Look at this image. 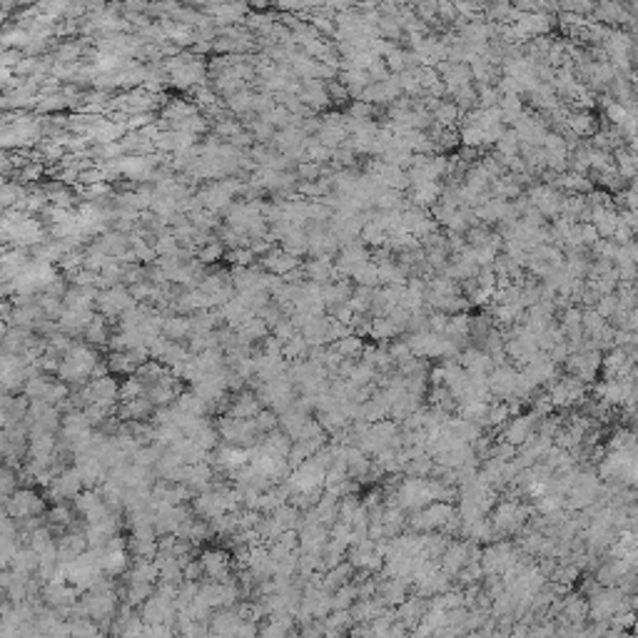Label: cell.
Wrapping results in <instances>:
<instances>
[{
  "label": "cell",
  "instance_id": "obj_32",
  "mask_svg": "<svg viewBox=\"0 0 638 638\" xmlns=\"http://www.w3.org/2000/svg\"><path fill=\"white\" fill-rule=\"evenodd\" d=\"M334 349H337L342 357H354V354H359V349H362V342H359L357 337H352V334H347V337L334 342Z\"/></svg>",
  "mask_w": 638,
  "mask_h": 638
},
{
  "label": "cell",
  "instance_id": "obj_35",
  "mask_svg": "<svg viewBox=\"0 0 638 638\" xmlns=\"http://www.w3.org/2000/svg\"><path fill=\"white\" fill-rule=\"evenodd\" d=\"M183 571H185V579L187 581H200L202 576H205V566H202L200 559H189L187 564L183 566Z\"/></svg>",
  "mask_w": 638,
  "mask_h": 638
},
{
  "label": "cell",
  "instance_id": "obj_15",
  "mask_svg": "<svg viewBox=\"0 0 638 638\" xmlns=\"http://www.w3.org/2000/svg\"><path fill=\"white\" fill-rule=\"evenodd\" d=\"M163 334L172 342H183L189 337V317L187 314H165Z\"/></svg>",
  "mask_w": 638,
  "mask_h": 638
},
{
  "label": "cell",
  "instance_id": "obj_12",
  "mask_svg": "<svg viewBox=\"0 0 638 638\" xmlns=\"http://www.w3.org/2000/svg\"><path fill=\"white\" fill-rule=\"evenodd\" d=\"M85 342L92 347H105L107 342H110L112 332H110V319L105 317V314H95L92 317V322L88 327H85L83 332Z\"/></svg>",
  "mask_w": 638,
  "mask_h": 638
},
{
  "label": "cell",
  "instance_id": "obj_9",
  "mask_svg": "<svg viewBox=\"0 0 638 638\" xmlns=\"http://www.w3.org/2000/svg\"><path fill=\"white\" fill-rule=\"evenodd\" d=\"M242 619L237 608H215L212 619H209V633L215 636H237V628H240Z\"/></svg>",
  "mask_w": 638,
  "mask_h": 638
},
{
  "label": "cell",
  "instance_id": "obj_17",
  "mask_svg": "<svg viewBox=\"0 0 638 638\" xmlns=\"http://www.w3.org/2000/svg\"><path fill=\"white\" fill-rule=\"evenodd\" d=\"M145 397L150 399L155 407H169V404H175L177 389L172 384H165V382H155V384H147Z\"/></svg>",
  "mask_w": 638,
  "mask_h": 638
},
{
  "label": "cell",
  "instance_id": "obj_23",
  "mask_svg": "<svg viewBox=\"0 0 638 638\" xmlns=\"http://www.w3.org/2000/svg\"><path fill=\"white\" fill-rule=\"evenodd\" d=\"M105 362L110 367V374H135L137 371V364L132 362L127 352H115V349H110V354H107Z\"/></svg>",
  "mask_w": 638,
  "mask_h": 638
},
{
  "label": "cell",
  "instance_id": "obj_21",
  "mask_svg": "<svg viewBox=\"0 0 638 638\" xmlns=\"http://www.w3.org/2000/svg\"><path fill=\"white\" fill-rule=\"evenodd\" d=\"M262 442L267 444V449L274 451V454H282L287 456L289 454V449H292V437L287 434L285 429H274V431H267L265 437H262Z\"/></svg>",
  "mask_w": 638,
  "mask_h": 638
},
{
  "label": "cell",
  "instance_id": "obj_1",
  "mask_svg": "<svg viewBox=\"0 0 638 638\" xmlns=\"http://www.w3.org/2000/svg\"><path fill=\"white\" fill-rule=\"evenodd\" d=\"M100 364L95 347L88 342H72V347L63 354V364L58 369V379L70 387H83L92 379V371Z\"/></svg>",
  "mask_w": 638,
  "mask_h": 638
},
{
  "label": "cell",
  "instance_id": "obj_28",
  "mask_svg": "<svg viewBox=\"0 0 638 638\" xmlns=\"http://www.w3.org/2000/svg\"><path fill=\"white\" fill-rule=\"evenodd\" d=\"M257 531H260V536L265 539V544H272V541H277L282 536L285 526L274 519V514H262L260 524H257Z\"/></svg>",
  "mask_w": 638,
  "mask_h": 638
},
{
  "label": "cell",
  "instance_id": "obj_22",
  "mask_svg": "<svg viewBox=\"0 0 638 638\" xmlns=\"http://www.w3.org/2000/svg\"><path fill=\"white\" fill-rule=\"evenodd\" d=\"M145 391H147V382L140 374H127V379L120 382V402L145 397Z\"/></svg>",
  "mask_w": 638,
  "mask_h": 638
},
{
  "label": "cell",
  "instance_id": "obj_13",
  "mask_svg": "<svg viewBox=\"0 0 638 638\" xmlns=\"http://www.w3.org/2000/svg\"><path fill=\"white\" fill-rule=\"evenodd\" d=\"M237 334H240V342L242 344H257V342H262V339L267 337V334H272V329H269V325L265 322V319L260 317V314H254V317H249L245 325L237 329Z\"/></svg>",
  "mask_w": 638,
  "mask_h": 638
},
{
  "label": "cell",
  "instance_id": "obj_24",
  "mask_svg": "<svg viewBox=\"0 0 638 638\" xmlns=\"http://www.w3.org/2000/svg\"><path fill=\"white\" fill-rule=\"evenodd\" d=\"M98 504H103V494H100L98 488H83L75 499H72V506H75V511L78 514H90L92 508L98 506Z\"/></svg>",
  "mask_w": 638,
  "mask_h": 638
},
{
  "label": "cell",
  "instance_id": "obj_8",
  "mask_svg": "<svg viewBox=\"0 0 638 638\" xmlns=\"http://www.w3.org/2000/svg\"><path fill=\"white\" fill-rule=\"evenodd\" d=\"M155 409L157 407L147 397H137V399H127V402H120L118 417L123 419V422H150Z\"/></svg>",
  "mask_w": 638,
  "mask_h": 638
},
{
  "label": "cell",
  "instance_id": "obj_11",
  "mask_svg": "<svg viewBox=\"0 0 638 638\" xmlns=\"http://www.w3.org/2000/svg\"><path fill=\"white\" fill-rule=\"evenodd\" d=\"M302 334L309 342V347L329 344V317H325V314L309 317V322L302 327Z\"/></svg>",
  "mask_w": 638,
  "mask_h": 638
},
{
  "label": "cell",
  "instance_id": "obj_36",
  "mask_svg": "<svg viewBox=\"0 0 638 638\" xmlns=\"http://www.w3.org/2000/svg\"><path fill=\"white\" fill-rule=\"evenodd\" d=\"M309 277H312L314 282H325L327 277H329V265H327V262H312V265H309Z\"/></svg>",
  "mask_w": 638,
  "mask_h": 638
},
{
  "label": "cell",
  "instance_id": "obj_7",
  "mask_svg": "<svg viewBox=\"0 0 638 638\" xmlns=\"http://www.w3.org/2000/svg\"><path fill=\"white\" fill-rule=\"evenodd\" d=\"M329 526L317 524V521H305V526L300 528V551H312V554H322L329 541Z\"/></svg>",
  "mask_w": 638,
  "mask_h": 638
},
{
  "label": "cell",
  "instance_id": "obj_27",
  "mask_svg": "<svg viewBox=\"0 0 638 638\" xmlns=\"http://www.w3.org/2000/svg\"><path fill=\"white\" fill-rule=\"evenodd\" d=\"M307 354H309V342H307L302 332H297L292 339H287L285 342V359H289V362L307 359Z\"/></svg>",
  "mask_w": 638,
  "mask_h": 638
},
{
  "label": "cell",
  "instance_id": "obj_6",
  "mask_svg": "<svg viewBox=\"0 0 638 638\" xmlns=\"http://www.w3.org/2000/svg\"><path fill=\"white\" fill-rule=\"evenodd\" d=\"M260 411H262V402H260V397H257V391L245 387L242 391L232 394V402H229L225 414H232V417H237V419H254Z\"/></svg>",
  "mask_w": 638,
  "mask_h": 638
},
{
  "label": "cell",
  "instance_id": "obj_4",
  "mask_svg": "<svg viewBox=\"0 0 638 638\" xmlns=\"http://www.w3.org/2000/svg\"><path fill=\"white\" fill-rule=\"evenodd\" d=\"M200 561H202V566H205V576H207V579L222 581V584L232 579V566H235V561H232L229 551H225V548H205L200 554Z\"/></svg>",
  "mask_w": 638,
  "mask_h": 638
},
{
  "label": "cell",
  "instance_id": "obj_30",
  "mask_svg": "<svg viewBox=\"0 0 638 638\" xmlns=\"http://www.w3.org/2000/svg\"><path fill=\"white\" fill-rule=\"evenodd\" d=\"M357 593H359L357 588L349 586V584H344V586H339L337 591L332 593V611H337V608H349Z\"/></svg>",
  "mask_w": 638,
  "mask_h": 638
},
{
  "label": "cell",
  "instance_id": "obj_14",
  "mask_svg": "<svg viewBox=\"0 0 638 638\" xmlns=\"http://www.w3.org/2000/svg\"><path fill=\"white\" fill-rule=\"evenodd\" d=\"M152 593H155V584L152 581H125V588H123V601L125 604L135 606V608H140V606L145 604V601L150 599Z\"/></svg>",
  "mask_w": 638,
  "mask_h": 638
},
{
  "label": "cell",
  "instance_id": "obj_29",
  "mask_svg": "<svg viewBox=\"0 0 638 638\" xmlns=\"http://www.w3.org/2000/svg\"><path fill=\"white\" fill-rule=\"evenodd\" d=\"M20 486V476H18V469H13V466H3V474H0V491H3V499L10 494H15Z\"/></svg>",
  "mask_w": 638,
  "mask_h": 638
},
{
  "label": "cell",
  "instance_id": "obj_10",
  "mask_svg": "<svg viewBox=\"0 0 638 638\" xmlns=\"http://www.w3.org/2000/svg\"><path fill=\"white\" fill-rule=\"evenodd\" d=\"M92 317H95V312L92 309H65V312L60 314V329L65 334H70V337H78V334L85 332V327L90 325Z\"/></svg>",
  "mask_w": 638,
  "mask_h": 638
},
{
  "label": "cell",
  "instance_id": "obj_3",
  "mask_svg": "<svg viewBox=\"0 0 638 638\" xmlns=\"http://www.w3.org/2000/svg\"><path fill=\"white\" fill-rule=\"evenodd\" d=\"M325 479H327V469L322 464H317L314 459H307L305 464H300L292 474L287 476L285 484L294 491H312V488H325Z\"/></svg>",
  "mask_w": 638,
  "mask_h": 638
},
{
  "label": "cell",
  "instance_id": "obj_38",
  "mask_svg": "<svg viewBox=\"0 0 638 638\" xmlns=\"http://www.w3.org/2000/svg\"><path fill=\"white\" fill-rule=\"evenodd\" d=\"M371 332H374V337H387V334H391V327L387 325L384 319H379V322H374V327H371Z\"/></svg>",
  "mask_w": 638,
  "mask_h": 638
},
{
  "label": "cell",
  "instance_id": "obj_2",
  "mask_svg": "<svg viewBox=\"0 0 638 638\" xmlns=\"http://www.w3.org/2000/svg\"><path fill=\"white\" fill-rule=\"evenodd\" d=\"M3 514H10L13 519L45 514V494L40 496L33 486H18V491L3 499Z\"/></svg>",
  "mask_w": 638,
  "mask_h": 638
},
{
  "label": "cell",
  "instance_id": "obj_5",
  "mask_svg": "<svg viewBox=\"0 0 638 638\" xmlns=\"http://www.w3.org/2000/svg\"><path fill=\"white\" fill-rule=\"evenodd\" d=\"M95 307L100 309V314H105V317L112 322L115 317H120L123 312H127L130 307H135V297H132L130 292H125L123 287H107L105 292L98 294Z\"/></svg>",
  "mask_w": 638,
  "mask_h": 638
},
{
  "label": "cell",
  "instance_id": "obj_19",
  "mask_svg": "<svg viewBox=\"0 0 638 638\" xmlns=\"http://www.w3.org/2000/svg\"><path fill=\"white\" fill-rule=\"evenodd\" d=\"M72 511H75V506H65V502L63 504H52V508L48 511V524H50V528L52 531H65L68 526H72L75 521H72Z\"/></svg>",
  "mask_w": 638,
  "mask_h": 638
},
{
  "label": "cell",
  "instance_id": "obj_34",
  "mask_svg": "<svg viewBox=\"0 0 638 638\" xmlns=\"http://www.w3.org/2000/svg\"><path fill=\"white\" fill-rule=\"evenodd\" d=\"M297 332H300V329H297V327H294L292 317H287V314H285V317L280 319V322H277V325L272 327V334H274V337H280L282 342H287V339H292V337H294V334H297Z\"/></svg>",
  "mask_w": 638,
  "mask_h": 638
},
{
  "label": "cell",
  "instance_id": "obj_33",
  "mask_svg": "<svg viewBox=\"0 0 638 638\" xmlns=\"http://www.w3.org/2000/svg\"><path fill=\"white\" fill-rule=\"evenodd\" d=\"M267 267L272 269V272L287 274V272H292V269L297 267V260L287 257V254H272V257L267 260Z\"/></svg>",
  "mask_w": 638,
  "mask_h": 638
},
{
  "label": "cell",
  "instance_id": "obj_39",
  "mask_svg": "<svg viewBox=\"0 0 638 638\" xmlns=\"http://www.w3.org/2000/svg\"><path fill=\"white\" fill-rule=\"evenodd\" d=\"M217 257H220V247H215V245H212V247H207L205 252L200 254V260H202V262H215Z\"/></svg>",
  "mask_w": 638,
  "mask_h": 638
},
{
  "label": "cell",
  "instance_id": "obj_18",
  "mask_svg": "<svg viewBox=\"0 0 638 638\" xmlns=\"http://www.w3.org/2000/svg\"><path fill=\"white\" fill-rule=\"evenodd\" d=\"M272 514L285 528H297V531H300V528L305 526V511L297 508V506H292L289 502L282 504V506L277 508V511H272Z\"/></svg>",
  "mask_w": 638,
  "mask_h": 638
},
{
  "label": "cell",
  "instance_id": "obj_31",
  "mask_svg": "<svg viewBox=\"0 0 638 638\" xmlns=\"http://www.w3.org/2000/svg\"><path fill=\"white\" fill-rule=\"evenodd\" d=\"M254 422H257V426H260L262 434H267V431H274L280 429V414L274 409H269V407H265V409L254 417Z\"/></svg>",
  "mask_w": 638,
  "mask_h": 638
},
{
  "label": "cell",
  "instance_id": "obj_40",
  "mask_svg": "<svg viewBox=\"0 0 638 638\" xmlns=\"http://www.w3.org/2000/svg\"><path fill=\"white\" fill-rule=\"evenodd\" d=\"M232 262H237V265H247V262H249V252H235V254H232Z\"/></svg>",
  "mask_w": 638,
  "mask_h": 638
},
{
  "label": "cell",
  "instance_id": "obj_16",
  "mask_svg": "<svg viewBox=\"0 0 638 638\" xmlns=\"http://www.w3.org/2000/svg\"><path fill=\"white\" fill-rule=\"evenodd\" d=\"M349 573H352V564H337L334 568H327L325 579H322V588L334 593L339 586H344L349 581Z\"/></svg>",
  "mask_w": 638,
  "mask_h": 638
},
{
  "label": "cell",
  "instance_id": "obj_37",
  "mask_svg": "<svg viewBox=\"0 0 638 638\" xmlns=\"http://www.w3.org/2000/svg\"><path fill=\"white\" fill-rule=\"evenodd\" d=\"M347 337V322H339V319H329V342H337V339Z\"/></svg>",
  "mask_w": 638,
  "mask_h": 638
},
{
  "label": "cell",
  "instance_id": "obj_20",
  "mask_svg": "<svg viewBox=\"0 0 638 638\" xmlns=\"http://www.w3.org/2000/svg\"><path fill=\"white\" fill-rule=\"evenodd\" d=\"M160 539V536H157ZM157 539H143V536H132L127 539V551L132 559H155L157 554Z\"/></svg>",
  "mask_w": 638,
  "mask_h": 638
},
{
  "label": "cell",
  "instance_id": "obj_25",
  "mask_svg": "<svg viewBox=\"0 0 638 638\" xmlns=\"http://www.w3.org/2000/svg\"><path fill=\"white\" fill-rule=\"evenodd\" d=\"M118 411V404H107V402H90L85 407V414L90 419L92 426H100L107 417H112Z\"/></svg>",
  "mask_w": 638,
  "mask_h": 638
},
{
  "label": "cell",
  "instance_id": "obj_26",
  "mask_svg": "<svg viewBox=\"0 0 638 638\" xmlns=\"http://www.w3.org/2000/svg\"><path fill=\"white\" fill-rule=\"evenodd\" d=\"M50 384H52V379L48 377L45 371H43V374H38V377L28 379V382H25V389H23V394H25L28 399H43V402H45Z\"/></svg>",
  "mask_w": 638,
  "mask_h": 638
}]
</instances>
